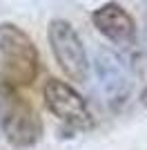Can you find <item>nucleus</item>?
<instances>
[{
    "mask_svg": "<svg viewBox=\"0 0 147 150\" xmlns=\"http://www.w3.org/2000/svg\"><path fill=\"white\" fill-rule=\"evenodd\" d=\"M40 56L34 40L13 23H0V83L27 88L36 81Z\"/></svg>",
    "mask_w": 147,
    "mask_h": 150,
    "instance_id": "obj_1",
    "label": "nucleus"
},
{
    "mask_svg": "<svg viewBox=\"0 0 147 150\" xmlns=\"http://www.w3.org/2000/svg\"><path fill=\"white\" fill-rule=\"evenodd\" d=\"M0 121L9 144L16 148L36 146L43 137V121L34 108L16 94V88L0 83Z\"/></svg>",
    "mask_w": 147,
    "mask_h": 150,
    "instance_id": "obj_2",
    "label": "nucleus"
},
{
    "mask_svg": "<svg viewBox=\"0 0 147 150\" xmlns=\"http://www.w3.org/2000/svg\"><path fill=\"white\" fill-rule=\"evenodd\" d=\"M49 47L56 63L60 65L62 74L76 83H85L89 79V61H87L85 45L71 27V23L62 18H56L47 27Z\"/></svg>",
    "mask_w": 147,
    "mask_h": 150,
    "instance_id": "obj_3",
    "label": "nucleus"
},
{
    "mask_svg": "<svg viewBox=\"0 0 147 150\" xmlns=\"http://www.w3.org/2000/svg\"><path fill=\"white\" fill-rule=\"evenodd\" d=\"M43 99L49 112L74 130H89L94 125V117L87 108V101L69 83L47 79L43 88Z\"/></svg>",
    "mask_w": 147,
    "mask_h": 150,
    "instance_id": "obj_4",
    "label": "nucleus"
},
{
    "mask_svg": "<svg viewBox=\"0 0 147 150\" xmlns=\"http://www.w3.org/2000/svg\"><path fill=\"white\" fill-rule=\"evenodd\" d=\"M94 67H96V76H98V88L107 99V103L114 108L125 103V99L132 92V79H129L127 67L123 65L120 58L111 52H100Z\"/></svg>",
    "mask_w": 147,
    "mask_h": 150,
    "instance_id": "obj_5",
    "label": "nucleus"
},
{
    "mask_svg": "<svg viewBox=\"0 0 147 150\" xmlns=\"http://www.w3.org/2000/svg\"><path fill=\"white\" fill-rule=\"evenodd\" d=\"M92 23L109 43L114 45H134L136 43V23L118 2H105L92 13Z\"/></svg>",
    "mask_w": 147,
    "mask_h": 150,
    "instance_id": "obj_6",
    "label": "nucleus"
},
{
    "mask_svg": "<svg viewBox=\"0 0 147 150\" xmlns=\"http://www.w3.org/2000/svg\"><path fill=\"white\" fill-rule=\"evenodd\" d=\"M141 103H143V105H147V88L141 92Z\"/></svg>",
    "mask_w": 147,
    "mask_h": 150,
    "instance_id": "obj_7",
    "label": "nucleus"
}]
</instances>
